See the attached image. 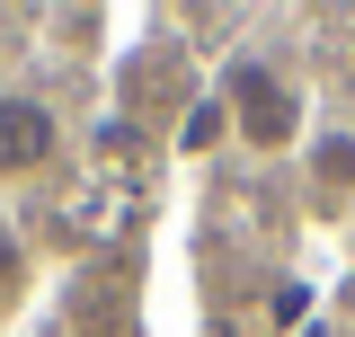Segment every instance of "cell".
<instances>
[{
  "instance_id": "6da1fadb",
  "label": "cell",
  "mask_w": 355,
  "mask_h": 337,
  "mask_svg": "<svg viewBox=\"0 0 355 337\" xmlns=\"http://www.w3.org/2000/svg\"><path fill=\"white\" fill-rule=\"evenodd\" d=\"M222 116H231V142L240 151H258V160H284V151H302L311 142V98L302 80L284 71V62H266V53H231L222 62Z\"/></svg>"
},
{
  "instance_id": "7a4b0ae2",
  "label": "cell",
  "mask_w": 355,
  "mask_h": 337,
  "mask_svg": "<svg viewBox=\"0 0 355 337\" xmlns=\"http://www.w3.org/2000/svg\"><path fill=\"white\" fill-rule=\"evenodd\" d=\"M62 160V116L27 98V89H9L0 98V187L9 178H44V168Z\"/></svg>"
},
{
  "instance_id": "3957f363",
  "label": "cell",
  "mask_w": 355,
  "mask_h": 337,
  "mask_svg": "<svg viewBox=\"0 0 355 337\" xmlns=\"http://www.w3.org/2000/svg\"><path fill=\"white\" fill-rule=\"evenodd\" d=\"M302 196L320 222H347L355 213V125H311L302 142Z\"/></svg>"
},
{
  "instance_id": "277c9868",
  "label": "cell",
  "mask_w": 355,
  "mask_h": 337,
  "mask_svg": "<svg viewBox=\"0 0 355 337\" xmlns=\"http://www.w3.org/2000/svg\"><path fill=\"white\" fill-rule=\"evenodd\" d=\"M214 151H231V116H222L214 89H196L187 116H178V160H214Z\"/></svg>"
},
{
  "instance_id": "5b68a950",
  "label": "cell",
  "mask_w": 355,
  "mask_h": 337,
  "mask_svg": "<svg viewBox=\"0 0 355 337\" xmlns=\"http://www.w3.org/2000/svg\"><path fill=\"white\" fill-rule=\"evenodd\" d=\"M80 302H89V337H125V329H133V302H116V293H98V284H89Z\"/></svg>"
},
{
  "instance_id": "8992f818",
  "label": "cell",
  "mask_w": 355,
  "mask_h": 337,
  "mask_svg": "<svg viewBox=\"0 0 355 337\" xmlns=\"http://www.w3.org/2000/svg\"><path fill=\"white\" fill-rule=\"evenodd\" d=\"M347 53H355V18H347Z\"/></svg>"
},
{
  "instance_id": "52a82bcc",
  "label": "cell",
  "mask_w": 355,
  "mask_h": 337,
  "mask_svg": "<svg viewBox=\"0 0 355 337\" xmlns=\"http://www.w3.org/2000/svg\"><path fill=\"white\" fill-rule=\"evenodd\" d=\"M0 240H9V231H0Z\"/></svg>"
}]
</instances>
